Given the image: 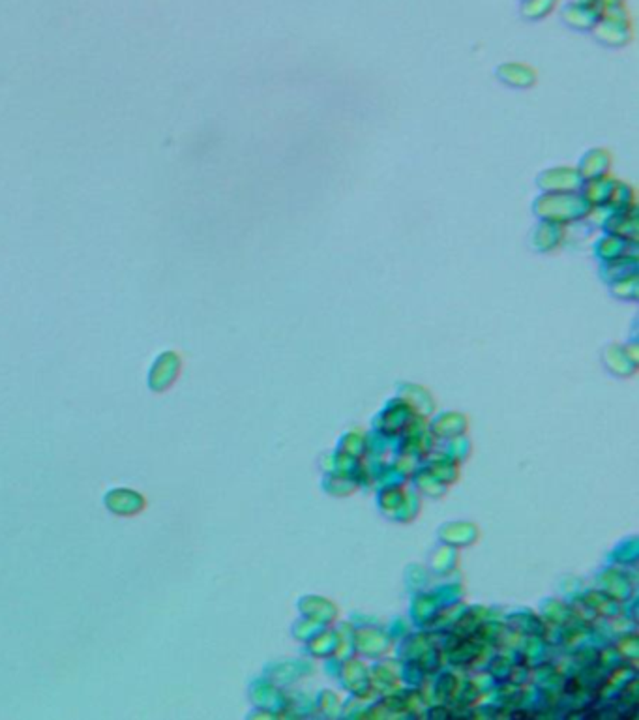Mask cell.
Instances as JSON below:
<instances>
[{
    "label": "cell",
    "instance_id": "obj_1",
    "mask_svg": "<svg viewBox=\"0 0 639 720\" xmlns=\"http://www.w3.org/2000/svg\"><path fill=\"white\" fill-rule=\"evenodd\" d=\"M557 0H527L523 6V11L527 17H544L547 10L555 6Z\"/></svg>",
    "mask_w": 639,
    "mask_h": 720
}]
</instances>
